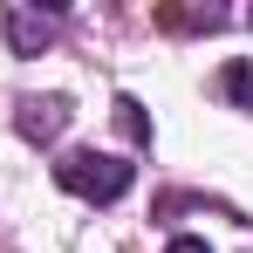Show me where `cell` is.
Masks as SVG:
<instances>
[{
    "label": "cell",
    "instance_id": "cell-1",
    "mask_svg": "<svg viewBox=\"0 0 253 253\" xmlns=\"http://www.w3.org/2000/svg\"><path fill=\"white\" fill-rule=\"evenodd\" d=\"M55 185L76 192V199H89V206H117L130 185H137V165L103 158V151H69V158L55 165Z\"/></svg>",
    "mask_w": 253,
    "mask_h": 253
},
{
    "label": "cell",
    "instance_id": "cell-2",
    "mask_svg": "<svg viewBox=\"0 0 253 253\" xmlns=\"http://www.w3.org/2000/svg\"><path fill=\"white\" fill-rule=\"evenodd\" d=\"M62 124H69V103H62V96H42V103H21V137H35V144H48V137H62Z\"/></svg>",
    "mask_w": 253,
    "mask_h": 253
},
{
    "label": "cell",
    "instance_id": "cell-3",
    "mask_svg": "<svg viewBox=\"0 0 253 253\" xmlns=\"http://www.w3.org/2000/svg\"><path fill=\"white\" fill-rule=\"evenodd\" d=\"M7 42H14V55H42V42H48V21H35L28 7H7Z\"/></svg>",
    "mask_w": 253,
    "mask_h": 253
},
{
    "label": "cell",
    "instance_id": "cell-4",
    "mask_svg": "<svg viewBox=\"0 0 253 253\" xmlns=\"http://www.w3.org/2000/svg\"><path fill=\"white\" fill-rule=\"evenodd\" d=\"M117 130H124L130 144H151V117H144L137 96H117Z\"/></svg>",
    "mask_w": 253,
    "mask_h": 253
},
{
    "label": "cell",
    "instance_id": "cell-5",
    "mask_svg": "<svg viewBox=\"0 0 253 253\" xmlns=\"http://www.w3.org/2000/svg\"><path fill=\"white\" fill-rule=\"evenodd\" d=\"M219 89H226L233 103H253V69H247V62H233V69L219 76Z\"/></svg>",
    "mask_w": 253,
    "mask_h": 253
},
{
    "label": "cell",
    "instance_id": "cell-6",
    "mask_svg": "<svg viewBox=\"0 0 253 253\" xmlns=\"http://www.w3.org/2000/svg\"><path fill=\"white\" fill-rule=\"evenodd\" d=\"M165 253H212V247H206V240H192V233H185V240H171Z\"/></svg>",
    "mask_w": 253,
    "mask_h": 253
}]
</instances>
